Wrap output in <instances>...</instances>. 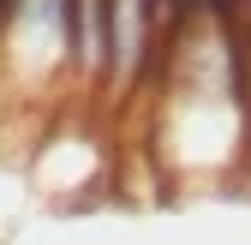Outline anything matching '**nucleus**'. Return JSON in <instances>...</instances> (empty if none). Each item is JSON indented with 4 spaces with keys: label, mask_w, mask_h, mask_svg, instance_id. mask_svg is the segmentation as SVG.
<instances>
[{
    "label": "nucleus",
    "mask_w": 251,
    "mask_h": 245,
    "mask_svg": "<svg viewBox=\"0 0 251 245\" xmlns=\"http://www.w3.org/2000/svg\"><path fill=\"white\" fill-rule=\"evenodd\" d=\"M66 24H72V90L96 102L108 72V0H66Z\"/></svg>",
    "instance_id": "nucleus-2"
},
{
    "label": "nucleus",
    "mask_w": 251,
    "mask_h": 245,
    "mask_svg": "<svg viewBox=\"0 0 251 245\" xmlns=\"http://www.w3.org/2000/svg\"><path fill=\"white\" fill-rule=\"evenodd\" d=\"M0 90L12 102H42L72 90V24L66 0H18L0 24Z\"/></svg>",
    "instance_id": "nucleus-1"
}]
</instances>
